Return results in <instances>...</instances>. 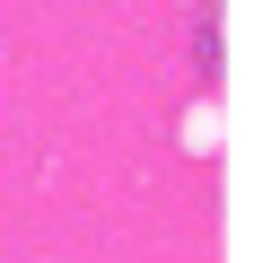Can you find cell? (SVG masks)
I'll return each instance as SVG.
<instances>
[]
</instances>
